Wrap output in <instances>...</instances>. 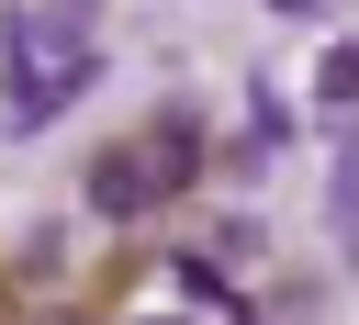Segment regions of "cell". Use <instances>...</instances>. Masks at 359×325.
I'll return each instance as SVG.
<instances>
[{"mask_svg": "<svg viewBox=\"0 0 359 325\" xmlns=\"http://www.w3.org/2000/svg\"><path fill=\"white\" fill-rule=\"evenodd\" d=\"M168 191V168H157V146H112V157H90V213H112V224H135L146 202Z\"/></svg>", "mask_w": 359, "mask_h": 325, "instance_id": "cell-1", "label": "cell"}, {"mask_svg": "<svg viewBox=\"0 0 359 325\" xmlns=\"http://www.w3.org/2000/svg\"><path fill=\"white\" fill-rule=\"evenodd\" d=\"M325 224H337V247L359 258V134L337 146V179H325Z\"/></svg>", "mask_w": 359, "mask_h": 325, "instance_id": "cell-2", "label": "cell"}, {"mask_svg": "<svg viewBox=\"0 0 359 325\" xmlns=\"http://www.w3.org/2000/svg\"><path fill=\"white\" fill-rule=\"evenodd\" d=\"M314 101H325V112H348V101H359V34H337V45H325V67H314Z\"/></svg>", "mask_w": 359, "mask_h": 325, "instance_id": "cell-3", "label": "cell"}, {"mask_svg": "<svg viewBox=\"0 0 359 325\" xmlns=\"http://www.w3.org/2000/svg\"><path fill=\"white\" fill-rule=\"evenodd\" d=\"M90 22H101V0H45V11H34V34H45V56H67V45H90Z\"/></svg>", "mask_w": 359, "mask_h": 325, "instance_id": "cell-4", "label": "cell"}, {"mask_svg": "<svg viewBox=\"0 0 359 325\" xmlns=\"http://www.w3.org/2000/svg\"><path fill=\"white\" fill-rule=\"evenodd\" d=\"M247 123H258L269 146H292V134H303V112H292V101H269V78H258V101H247Z\"/></svg>", "mask_w": 359, "mask_h": 325, "instance_id": "cell-5", "label": "cell"}, {"mask_svg": "<svg viewBox=\"0 0 359 325\" xmlns=\"http://www.w3.org/2000/svg\"><path fill=\"white\" fill-rule=\"evenodd\" d=\"M269 11H280V22H314V11H325V0H269Z\"/></svg>", "mask_w": 359, "mask_h": 325, "instance_id": "cell-6", "label": "cell"}]
</instances>
